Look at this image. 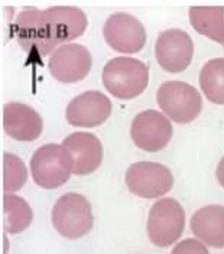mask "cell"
<instances>
[{"label": "cell", "instance_id": "cell-1", "mask_svg": "<svg viewBox=\"0 0 224 254\" xmlns=\"http://www.w3.org/2000/svg\"><path fill=\"white\" fill-rule=\"evenodd\" d=\"M103 85L116 98L132 100L144 93L149 84V68L141 60L116 57L103 68Z\"/></svg>", "mask_w": 224, "mask_h": 254}, {"label": "cell", "instance_id": "cell-2", "mask_svg": "<svg viewBox=\"0 0 224 254\" xmlns=\"http://www.w3.org/2000/svg\"><path fill=\"white\" fill-rule=\"evenodd\" d=\"M31 174L39 188L57 190L74 175V159L63 144H44L31 158Z\"/></svg>", "mask_w": 224, "mask_h": 254}, {"label": "cell", "instance_id": "cell-3", "mask_svg": "<svg viewBox=\"0 0 224 254\" xmlns=\"http://www.w3.org/2000/svg\"><path fill=\"white\" fill-rule=\"evenodd\" d=\"M52 225L60 236L68 240L87 236L94 225L93 208L88 199L77 192H67L52 208Z\"/></svg>", "mask_w": 224, "mask_h": 254}, {"label": "cell", "instance_id": "cell-4", "mask_svg": "<svg viewBox=\"0 0 224 254\" xmlns=\"http://www.w3.org/2000/svg\"><path fill=\"white\" fill-rule=\"evenodd\" d=\"M156 101L162 113L174 123L194 122L203 110V98L198 90L184 81H166L158 88Z\"/></svg>", "mask_w": 224, "mask_h": 254}, {"label": "cell", "instance_id": "cell-5", "mask_svg": "<svg viewBox=\"0 0 224 254\" xmlns=\"http://www.w3.org/2000/svg\"><path fill=\"white\" fill-rule=\"evenodd\" d=\"M185 230V211L174 198H160L150 206L146 231L156 247H169Z\"/></svg>", "mask_w": 224, "mask_h": 254}, {"label": "cell", "instance_id": "cell-6", "mask_svg": "<svg viewBox=\"0 0 224 254\" xmlns=\"http://www.w3.org/2000/svg\"><path fill=\"white\" fill-rule=\"evenodd\" d=\"M13 35L19 47L31 58H44L58 48L44 19L42 10L36 7L25 9L17 15L13 25Z\"/></svg>", "mask_w": 224, "mask_h": 254}, {"label": "cell", "instance_id": "cell-7", "mask_svg": "<svg viewBox=\"0 0 224 254\" xmlns=\"http://www.w3.org/2000/svg\"><path fill=\"white\" fill-rule=\"evenodd\" d=\"M125 181L132 193L145 199L160 198L174 187V175L171 169L162 163L148 160L132 163Z\"/></svg>", "mask_w": 224, "mask_h": 254}, {"label": "cell", "instance_id": "cell-8", "mask_svg": "<svg viewBox=\"0 0 224 254\" xmlns=\"http://www.w3.org/2000/svg\"><path fill=\"white\" fill-rule=\"evenodd\" d=\"M171 120L158 110H145L135 116L130 126V137L136 147L145 152H159L172 139Z\"/></svg>", "mask_w": 224, "mask_h": 254}, {"label": "cell", "instance_id": "cell-9", "mask_svg": "<svg viewBox=\"0 0 224 254\" xmlns=\"http://www.w3.org/2000/svg\"><path fill=\"white\" fill-rule=\"evenodd\" d=\"M93 66L90 51L80 44H65L58 47L49 57L51 75L63 84H75L84 79Z\"/></svg>", "mask_w": 224, "mask_h": 254}, {"label": "cell", "instance_id": "cell-10", "mask_svg": "<svg viewBox=\"0 0 224 254\" xmlns=\"http://www.w3.org/2000/svg\"><path fill=\"white\" fill-rule=\"evenodd\" d=\"M155 57L160 68L166 72H182L190 66L194 57L191 36L178 28L162 31L156 38Z\"/></svg>", "mask_w": 224, "mask_h": 254}, {"label": "cell", "instance_id": "cell-11", "mask_svg": "<svg viewBox=\"0 0 224 254\" xmlns=\"http://www.w3.org/2000/svg\"><path fill=\"white\" fill-rule=\"evenodd\" d=\"M103 36L112 49L128 55L142 51L146 44L144 23L129 13L109 16L103 26Z\"/></svg>", "mask_w": 224, "mask_h": 254}, {"label": "cell", "instance_id": "cell-12", "mask_svg": "<svg viewBox=\"0 0 224 254\" xmlns=\"http://www.w3.org/2000/svg\"><path fill=\"white\" fill-rule=\"evenodd\" d=\"M112 114V101L104 93L85 91L70 101L65 119L74 127L91 128L103 125Z\"/></svg>", "mask_w": 224, "mask_h": 254}, {"label": "cell", "instance_id": "cell-13", "mask_svg": "<svg viewBox=\"0 0 224 254\" xmlns=\"http://www.w3.org/2000/svg\"><path fill=\"white\" fill-rule=\"evenodd\" d=\"M3 130L17 142H33L42 134L44 122L31 106L12 101L3 109Z\"/></svg>", "mask_w": 224, "mask_h": 254}, {"label": "cell", "instance_id": "cell-14", "mask_svg": "<svg viewBox=\"0 0 224 254\" xmlns=\"http://www.w3.org/2000/svg\"><path fill=\"white\" fill-rule=\"evenodd\" d=\"M42 15L58 47L80 38L88 25L85 13L75 6H52Z\"/></svg>", "mask_w": 224, "mask_h": 254}, {"label": "cell", "instance_id": "cell-15", "mask_svg": "<svg viewBox=\"0 0 224 254\" xmlns=\"http://www.w3.org/2000/svg\"><path fill=\"white\" fill-rule=\"evenodd\" d=\"M61 144L74 159V175L84 176L93 174L103 162V144L93 133H71Z\"/></svg>", "mask_w": 224, "mask_h": 254}, {"label": "cell", "instance_id": "cell-16", "mask_svg": "<svg viewBox=\"0 0 224 254\" xmlns=\"http://www.w3.org/2000/svg\"><path fill=\"white\" fill-rule=\"evenodd\" d=\"M191 231L208 247L224 249V206L206 205L197 209L191 217Z\"/></svg>", "mask_w": 224, "mask_h": 254}, {"label": "cell", "instance_id": "cell-17", "mask_svg": "<svg viewBox=\"0 0 224 254\" xmlns=\"http://www.w3.org/2000/svg\"><path fill=\"white\" fill-rule=\"evenodd\" d=\"M188 13L194 31L224 47V6H191Z\"/></svg>", "mask_w": 224, "mask_h": 254}, {"label": "cell", "instance_id": "cell-18", "mask_svg": "<svg viewBox=\"0 0 224 254\" xmlns=\"http://www.w3.org/2000/svg\"><path fill=\"white\" fill-rule=\"evenodd\" d=\"M33 220L31 205L15 193L3 195V230L6 234L23 233Z\"/></svg>", "mask_w": 224, "mask_h": 254}, {"label": "cell", "instance_id": "cell-19", "mask_svg": "<svg viewBox=\"0 0 224 254\" xmlns=\"http://www.w3.org/2000/svg\"><path fill=\"white\" fill-rule=\"evenodd\" d=\"M198 81L208 101L224 106V58H214L204 64Z\"/></svg>", "mask_w": 224, "mask_h": 254}, {"label": "cell", "instance_id": "cell-20", "mask_svg": "<svg viewBox=\"0 0 224 254\" xmlns=\"http://www.w3.org/2000/svg\"><path fill=\"white\" fill-rule=\"evenodd\" d=\"M28 181V169L23 160L15 153H3V190L4 193H15L22 190Z\"/></svg>", "mask_w": 224, "mask_h": 254}, {"label": "cell", "instance_id": "cell-21", "mask_svg": "<svg viewBox=\"0 0 224 254\" xmlns=\"http://www.w3.org/2000/svg\"><path fill=\"white\" fill-rule=\"evenodd\" d=\"M171 254H210L207 246L197 238H185L174 247Z\"/></svg>", "mask_w": 224, "mask_h": 254}, {"label": "cell", "instance_id": "cell-22", "mask_svg": "<svg viewBox=\"0 0 224 254\" xmlns=\"http://www.w3.org/2000/svg\"><path fill=\"white\" fill-rule=\"evenodd\" d=\"M216 178L220 184V187L224 188V156L222 158V160L219 162L217 165V169H216Z\"/></svg>", "mask_w": 224, "mask_h": 254}, {"label": "cell", "instance_id": "cell-23", "mask_svg": "<svg viewBox=\"0 0 224 254\" xmlns=\"http://www.w3.org/2000/svg\"><path fill=\"white\" fill-rule=\"evenodd\" d=\"M7 249H9V241H7V234L4 233V254H7Z\"/></svg>", "mask_w": 224, "mask_h": 254}]
</instances>
